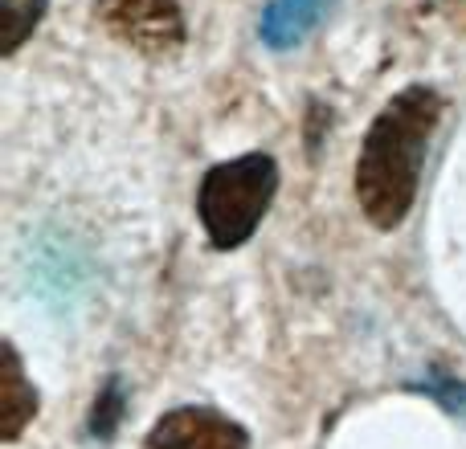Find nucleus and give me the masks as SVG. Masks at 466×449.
<instances>
[{
  "label": "nucleus",
  "mask_w": 466,
  "mask_h": 449,
  "mask_svg": "<svg viewBox=\"0 0 466 449\" xmlns=\"http://www.w3.org/2000/svg\"><path fill=\"white\" fill-rule=\"evenodd\" d=\"M438 119L442 95L434 86H405L372 119L356 160V201L377 229L389 233L410 217Z\"/></svg>",
  "instance_id": "f257e3e1"
},
{
  "label": "nucleus",
  "mask_w": 466,
  "mask_h": 449,
  "mask_svg": "<svg viewBox=\"0 0 466 449\" xmlns=\"http://www.w3.org/2000/svg\"><path fill=\"white\" fill-rule=\"evenodd\" d=\"M279 193V164L266 152H249L238 160H226L205 172L197 213L218 249H238L254 237V229L270 213Z\"/></svg>",
  "instance_id": "f03ea898"
},
{
  "label": "nucleus",
  "mask_w": 466,
  "mask_h": 449,
  "mask_svg": "<svg viewBox=\"0 0 466 449\" xmlns=\"http://www.w3.org/2000/svg\"><path fill=\"white\" fill-rule=\"evenodd\" d=\"M95 21L144 57H172L188 41L180 0H95Z\"/></svg>",
  "instance_id": "7ed1b4c3"
},
{
  "label": "nucleus",
  "mask_w": 466,
  "mask_h": 449,
  "mask_svg": "<svg viewBox=\"0 0 466 449\" xmlns=\"http://www.w3.org/2000/svg\"><path fill=\"white\" fill-rule=\"evenodd\" d=\"M144 449H249V434L218 409L180 404L156 421Z\"/></svg>",
  "instance_id": "20e7f679"
},
{
  "label": "nucleus",
  "mask_w": 466,
  "mask_h": 449,
  "mask_svg": "<svg viewBox=\"0 0 466 449\" xmlns=\"http://www.w3.org/2000/svg\"><path fill=\"white\" fill-rule=\"evenodd\" d=\"M336 0H270L258 21V37L270 49H295L331 16Z\"/></svg>",
  "instance_id": "39448f33"
},
{
  "label": "nucleus",
  "mask_w": 466,
  "mask_h": 449,
  "mask_svg": "<svg viewBox=\"0 0 466 449\" xmlns=\"http://www.w3.org/2000/svg\"><path fill=\"white\" fill-rule=\"evenodd\" d=\"M37 417V388L25 376L21 355L13 344H5V372H0V437L16 442Z\"/></svg>",
  "instance_id": "423d86ee"
},
{
  "label": "nucleus",
  "mask_w": 466,
  "mask_h": 449,
  "mask_svg": "<svg viewBox=\"0 0 466 449\" xmlns=\"http://www.w3.org/2000/svg\"><path fill=\"white\" fill-rule=\"evenodd\" d=\"M123 417H127V388H123V376H106L103 388H98L95 404H90V425L86 434L95 442H111L119 434Z\"/></svg>",
  "instance_id": "0eeeda50"
},
{
  "label": "nucleus",
  "mask_w": 466,
  "mask_h": 449,
  "mask_svg": "<svg viewBox=\"0 0 466 449\" xmlns=\"http://www.w3.org/2000/svg\"><path fill=\"white\" fill-rule=\"evenodd\" d=\"M0 8H5V29H0V54L13 57L16 49H21L25 41L33 37V29L41 25V16H46L49 0H0Z\"/></svg>",
  "instance_id": "6e6552de"
},
{
  "label": "nucleus",
  "mask_w": 466,
  "mask_h": 449,
  "mask_svg": "<svg viewBox=\"0 0 466 449\" xmlns=\"http://www.w3.org/2000/svg\"><path fill=\"white\" fill-rule=\"evenodd\" d=\"M418 393L438 396V401H442L451 413H466V388H462V384H454V380H442V384H421Z\"/></svg>",
  "instance_id": "1a4fd4ad"
}]
</instances>
